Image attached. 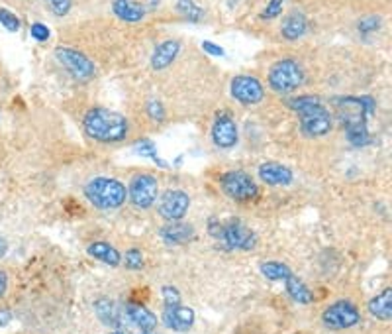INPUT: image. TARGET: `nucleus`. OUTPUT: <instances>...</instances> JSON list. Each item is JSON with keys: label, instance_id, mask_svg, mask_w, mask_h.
<instances>
[{"label": "nucleus", "instance_id": "20e7f679", "mask_svg": "<svg viewBox=\"0 0 392 334\" xmlns=\"http://www.w3.org/2000/svg\"><path fill=\"white\" fill-rule=\"evenodd\" d=\"M208 234L222 246L224 250H242V252H251L257 246L259 238L249 227H245L242 220L232 218L228 222L220 220H210L208 222Z\"/></svg>", "mask_w": 392, "mask_h": 334}, {"label": "nucleus", "instance_id": "e433bc0d", "mask_svg": "<svg viewBox=\"0 0 392 334\" xmlns=\"http://www.w3.org/2000/svg\"><path fill=\"white\" fill-rule=\"evenodd\" d=\"M10 321H12V311L10 309H6V307H2V309H0V328L8 326Z\"/></svg>", "mask_w": 392, "mask_h": 334}, {"label": "nucleus", "instance_id": "58836bf2", "mask_svg": "<svg viewBox=\"0 0 392 334\" xmlns=\"http://www.w3.org/2000/svg\"><path fill=\"white\" fill-rule=\"evenodd\" d=\"M6 250H8V244H6V240L4 238H0V258L6 254Z\"/></svg>", "mask_w": 392, "mask_h": 334}, {"label": "nucleus", "instance_id": "7ed1b4c3", "mask_svg": "<svg viewBox=\"0 0 392 334\" xmlns=\"http://www.w3.org/2000/svg\"><path fill=\"white\" fill-rule=\"evenodd\" d=\"M88 138L102 144L122 142L127 136V120L108 108H91L83 119Z\"/></svg>", "mask_w": 392, "mask_h": 334}, {"label": "nucleus", "instance_id": "c9c22d12", "mask_svg": "<svg viewBox=\"0 0 392 334\" xmlns=\"http://www.w3.org/2000/svg\"><path fill=\"white\" fill-rule=\"evenodd\" d=\"M202 50H204L208 55H212V57H224V54H226L222 45H218V43H212V42H202Z\"/></svg>", "mask_w": 392, "mask_h": 334}, {"label": "nucleus", "instance_id": "bb28decb", "mask_svg": "<svg viewBox=\"0 0 392 334\" xmlns=\"http://www.w3.org/2000/svg\"><path fill=\"white\" fill-rule=\"evenodd\" d=\"M177 12L180 14V18L192 22V24H196L204 18V10L194 4V0H177Z\"/></svg>", "mask_w": 392, "mask_h": 334}, {"label": "nucleus", "instance_id": "f704fd0d", "mask_svg": "<svg viewBox=\"0 0 392 334\" xmlns=\"http://www.w3.org/2000/svg\"><path fill=\"white\" fill-rule=\"evenodd\" d=\"M283 2H285V0H271V2L267 4L265 10L261 12V18H263V20H273V18H276V16L283 12Z\"/></svg>", "mask_w": 392, "mask_h": 334}, {"label": "nucleus", "instance_id": "5701e85b", "mask_svg": "<svg viewBox=\"0 0 392 334\" xmlns=\"http://www.w3.org/2000/svg\"><path fill=\"white\" fill-rule=\"evenodd\" d=\"M369 313L382 323H389L392 319V289H384L377 297L369 301Z\"/></svg>", "mask_w": 392, "mask_h": 334}, {"label": "nucleus", "instance_id": "f257e3e1", "mask_svg": "<svg viewBox=\"0 0 392 334\" xmlns=\"http://www.w3.org/2000/svg\"><path fill=\"white\" fill-rule=\"evenodd\" d=\"M375 98L367 97H341L336 100L338 120L347 134V140L355 148H363L371 142V134L367 130V119L375 114Z\"/></svg>", "mask_w": 392, "mask_h": 334}, {"label": "nucleus", "instance_id": "7c9ffc66", "mask_svg": "<svg viewBox=\"0 0 392 334\" xmlns=\"http://www.w3.org/2000/svg\"><path fill=\"white\" fill-rule=\"evenodd\" d=\"M146 110H148V114L155 120V122H163V120H165V107H163L161 100H155V98H153V100H148Z\"/></svg>", "mask_w": 392, "mask_h": 334}, {"label": "nucleus", "instance_id": "dca6fc26", "mask_svg": "<svg viewBox=\"0 0 392 334\" xmlns=\"http://www.w3.org/2000/svg\"><path fill=\"white\" fill-rule=\"evenodd\" d=\"M161 240L169 246H185V244H191L192 240H196V230L189 222H167L165 227H161L159 230Z\"/></svg>", "mask_w": 392, "mask_h": 334}, {"label": "nucleus", "instance_id": "473e14b6", "mask_svg": "<svg viewBox=\"0 0 392 334\" xmlns=\"http://www.w3.org/2000/svg\"><path fill=\"white\" fill-rule=\"evenodd\" d=\"M30 33H32V38L36 40V42H47L49 38H52V32H49V28L45 26V24H42V22H33L32 28H30Z\"/></svg>", "mask_w": 392, "mask_h": 334}, {"label": "nucleus", "instance_id": "f3484780", "mask_svg": "<svg viewBox=\"0 0 392 334\" xmlns=\"http://www.w3.org/2000/svg\"><path fill=\"white\" fill-rule=\"evenodd\" d=\"M95 313L102 324H107L110 328H116V331H122V311H120L116 301H112L108 297L96 299Z\"/></svg>", "mask_w": 392, "mask_h": 334}, {"label": "nucleus", "instance_id": "cd10ccee", "mask_svg": "<svg viewBox=\"0 0 392 334\" xmlns=\"http://www.w3.org/2000/svg\"><path fill=\"white\" fill-rule=\"evenodd\" d=\"M122 264L126 266L127 270L132 271H139L146 268V259H143V254H141V250L139 248H130L122 256Z\"/></svg>", "mask_w": 392, "mask_h": 334}, {"label": "nucleus", "instance_id": "f03ea898", "mask_svg": "<svg viewBox=\"0 0 392 334\" xmlns=\"http://www.w3.org/2000/svg\"><path fill=\"white\" fill-rule=\"evenodd\" d=\"M286 105L300 116V132L306 138H320L329 134L334 126V119L328 108L322 105L316 95H304V97L288 98Z\"/></svg>", "mask_w": 392, "mask_h": 334}, {"label": "nucleus", "instance_id": "423d86ee", "mask_svg": "<svg viewBox=\"0 0 392 334\" xmlns=\"http://www.w3.org/2000/svg\"><path fill=\"white\" fill-rule=\"evenodd\" d=\"M269 86L275 93H292L298 86L304 83V71L292 57H285L281 61H276L271 69H269Z\"/></svg>", "mask_w": 392, "mask_h": 334}, {"label": "nucleus", "instance_id": "1a4fd4ad", "mask_svg": "<svg viewBox=\"0 0 392 334\" xmlns=\"http://www.w3.org/2000/svg\"><path fill=\"white\" fill-rule=\"evenodd\" d=\"M127 191V199L132 201V205L138 208H149L155 205L157 201V193H159V183L153 175L149 173H139L136 177H132Z\"/></svg>", "mask_w": 392, "mask_h": 334}, {"label": "nucleus", "instance_id": "c756f323", "mask_svg": "<svg viewBox=\"0 0 392 334\" xmlns=\"http://www.w3.org/2000/svg\"><path fill=\"white\" fill-rule=\"evenodd\" d=\"M47 6L55 16H67L73 8V0H47Z\"/></svg>", "mask_w": 392, "mask_h": 334}, {"label": "nucleus", "instance_id": "412c9836", "mask_svg": "<svg viewBox=\"0 0 392 334\" xmlns=\"http://www.w3.org/2000/svg\"><path fill=\"white\" fill-rule=\"evenodd\" d=\"M86 252H88V256H93L110 268H118L122 264V254L110 242H93L86 246Z\"/></svg>", "mask_w": 392, "mask_h": 334}, {"label": "nucleus", "instance_id": "6e6552de", "mask_svg": "<svg viewBox=\"0 0 392 334\" xmlns=\"http://www.w3.org/2000/svg\"><path fill=\"white\" fill-rule=\"evenodd\" d=\"M322 323L329 331H347L361 323L359 307L353 301L341 299L329 305L328 309L322 313Z\"/></svg>", "mask_w": 392, "mask_h": 334}, {"label": "nucleus", "instance_id": "aec40b11", "mask_svg": "<svg viewBox=\"0 0 392 334\" xmlns=\"http://www.w3.org/2000/svg\"><path fill=\"white\" fill-rule=\"evenodd\" d=\"M259 177L267 185H290L295 175L283 163L269 162L259 165Z\"/></svg>", "mask_w": 392, "mask_h": 334}, {"label": "nucleus", "instance_id": "a878e982", "mask_svg": "<svg viewBox=\"0 0 392 334\" xmlns=\"http://www.w3.org/2000/svg\"><path fill=\"white\" fill-rule=\"evenodd\" d=\"M134 151L141 155V158H148L153 163H157L161 169H169V163L163 162L159 158V151H157V146L151 140H139L134 144Z\"/></svg>", "mask_w": 392, "mask_h": 334}, {"label": "nucleus", "instance_id": "ea45409f", "mask_svg": "<svg viewBox=\"0 0 392 334\" xmlns=\"http://www.w3.org/2000/svg\"><path fill=\"white\" fill-rule=\"evenodd\" d=\"M112 334H126V333H124V331H114Z\"/></svg>", "mask_w": 392, "mask_h": 334}, {"label": "nucleus", "instance_id": "b1692460", "mask_svg": "<svg viewBox=\"0 0 392 334\" xmlns=\"http://www.w3.org/2000/svg\"><path fill=\"white\" fill-rule=\"evenodd\" d=\"M286 283V293L290 295V299H295L297 303L300 305H310V303L314 301V295L310 291V287H308L304 281L297 278L295 273L285 281Z\"/></svg>", "mask_w": 392, "mask_h": 334}, {"label": "nucleus", "instance_id": "72a5a7b5", "mask_svg": "<svg viewBox=\"0 0 392 334\" xmlns=\"http://www.w3.org/2000/svg\"><path fill=\"white\" fill-rule=\"evenodd\" d=\"M161 295H163V305H177V303H182L180 291L175 285H165V287L161 289Z\"/></svg>", "mask_w": 392, "mask_h": 334}, {"label": "nucleus", "instance_id": "4be33fe9", "mask_svg": "<svg viewBox=\"0 0 392 334\" xmlns=\"http://www.w3.org/2000/svg\"><path fill=\"white\" fill-rule=\"evenodd\" d=\"M308 30V20L306 16L302 14V12H292L285 22H283V26H281V33H283V38L288 40V42H297L300 40Z\"/></svg>", "mask_w": 392, "mask_h": 334}, {"label": "nucleus", "instance_id": "f8f14e48", "mask_svg": "<svg viewBox=\"0 0 392 334\" xmlns=\"http://www.w3.org/2000/svg\"><path fill=\"white\" fill-rule=\"evenodd\" d=\"M230 93L237 103L247 105V107L261 103L265 97V89L261 85V81L251 75L233 77L232 83H230Z\"/></svg>", "mask_w": 392, "mask_h": 334}, {"label": "nucleus", "instance_id": "ddd939ff", "mask_svg": "<svg viewBox=\"0 0 392 334\" xmlns=\"http://www.w3.org/2000/svg\"><path fill=\"white\" fill-rule=\"evenodd\" d=\"M159 6V0H114L112 10L120 20L141 22Z\"/></svg>", "mask_w": 392, "mask_h": 334}, {"label": "nucleus", "instance_id": "6ab92c4d", "mask_svg": "<svg viewBox=\"0 0 392 334\" xmlns=\"http://www.w3.org/2000/svg\"><path fill=\"white\" fill-rule=\"evenodd\" d=\"M180 54V42L179 40H165L161 42L151 55V67L155 71H161L165 67H169Z\"/></svg>", "mask_w": 392, "mask_h": 334}, {"label": "nucleus", "instance_id": "2eb2a0df", "mask_svg": "<svg viewBox=\"0 0 392 334\" xmlns=\"http://www.w3.org/2000/svg\"><path fill=\"white\" fill-rule=\"evenodd\" d=\"M212 142L222 150H230L237 144V128H235V122L230 114L220 112L216 116L212 126Z\"/></svg>", "mask_w": 392, "mask_h": 334}, {"label": "nucleus", "instance_id": "393cba45", "mask_svg": "<svg viewBox=\"0 0 392 334\" xmlns=\"http://www.w3.org/2000/svg\"><path fill=\"white\" fill-rule=\"evenodd\" d=\"M259 271L265 275L269 281H286L292 275V270L283 264V261H276V259H265L259 264Z\"/></svg>", "mask_w": 392, "mask_h": 334}, {"label": "nucleus", "instance_id": "4468645a", "mask_svg": "<svg viewBox=\"0 0 392 334\" xmlns=\"http://www.w3.org/2000/svg\"><path fill=\"white\" fill-rule=\"evenodd\" d=\"M161 319H163V324L173 333H187L196 321V314L191 307L177 303V305H163Z\"/></svg>", "mask_w": 392, "mask_h": 334}, {"label": "nucleus", "instance_id": "9d476101", "mask_svg": "<svg viewBox=\"0 0 392 334\" xmlns=\"http://www.w3.org/2000/svg\"><path fill=\"white\" fill-rule=\"evenodd\" d=\"M55 57H57V61L63 65L65 69H67L77 81H88V79L95 77V63H93L85 54H81L79 50L57 47V50H55Z\"/></svg>", "mask_w": 392, "mask_h": 334}, {"label": "nucleus", "instance_id": "a211bd4d", "mask_svg": "<svg viewBox=\"0 0 392 334\" xmlns=\"http://www.w3.org/2000/svg\"><path fill=\"white\" fill-rule=\"evenodd\" d=\"M126 319L132 324H136L139 331H155L157 326V317L153 311H149L148 307L138 305V303H127L124 309Z\"/></svg>", "mask_w": 392, "mask_h": 334}, {"label": "nucleus", "instance_id": "c85d7f7f", "mask_svg": "<svg viewBox=\"0 0 392 334\" xmlns=\"http://www.w3.org/2000/svg\"><path fill=\"white\" fill-rule=\"evenodd\" d=\"M0 24L8 30V32H18L20 30V20L16 14H12L6 8H0Z\"/></svg>", "mask_w": 392, "mask_h": 334}, {"label": "nucleus", "instance_id": "0eeeda50", "mask_svg": "<svg viewBox=\"0 0 392 334\" xmlns=\"http://www.w3.org/2000/svg\"><path fill=\"white\" fill-rule=\"evenodd\" d=\"M222 191L230 199L237 201V203H251L261 197V189L255 183L253 177L245 172H230L222 175L220 179Z\"/></svg>", "mask_w": 392, "mask_h": 334}, {"label": "nucleus", "instance_id": "2f4dec72", "mask_svg": "<svg viewBox=\"0 0 392 334\" xmlns=\"http://www.w3.org/2000/svg\"><path fill=\"white\" fill-rule=\"evenodd\" d=\"M381 26H382V20L379 18V16H365V18L357 24V28H359L361 33L377 32Z\"/></svg>", "mask_w": 392, "mask_h": 334}, {"label": "nucleus", "instance_id": "39448f33", "mask_svg": "<svg viewBox=\"0 0 392 334\" xmlns=\"http://www.w3.org/2000/svg\"><path fill=\"white\" fill-rule=\"evenodd\" d=\"M85 197L88 203L100 211H114L126 203L127 191L124 183L112 177H96L91 183H86Z\"/></svg>", "mask_w": 392, "mask_h": 334}, {"label": "nucleus", "instance_id": "4c0bfd02", "mask_svg": "<svg viewBox=\"0 0 392 334\" xmlns=\"http://www.w3.org/2000/svg\"><path fill=\"white\" fill-rule=\"evenodd\" d=\"M8 291V273L0 270V299Z\"/></svg>", "mask_w": 392, "mask_h": 334}, {"label": "nucleus", "instance_id": "9b49d317", "mask_svg": "<svg viewBox=\"0 0 392 334\" xmlns=\"http://www.w3.org/2000/svg\"><path fill=\"white\" fill-rule=\"evenodd\" d=\"M189 206H191V197L189 195L180 191V189H169L159 199L157 215L163 220H167V222H177V220L185 218Z\"/></svg>", "mask_w": 392, "mask_h": 334}]
</instances>
